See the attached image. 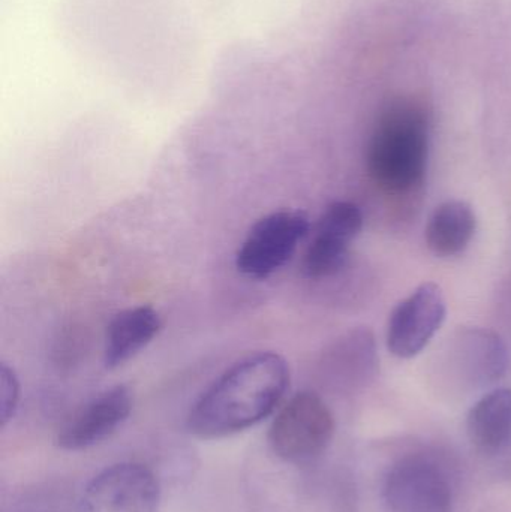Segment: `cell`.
I'll return each instance as SVG.
<instances>
[{"mask_svg": "<svg viewBox=\"0 0 511 512\" xmlns=\"http://www.w3.org/2000/svg\"><path fill=\"white\" fill-rule=\"evenodd\" d=\"M161 499V483L152 469L141 463H116L87 483L78 512H158Z\"/></svg>", "mask_w": 511, "mask_h": 512, "instance_id": "obj_6", "label": "cell"}, {"mask_svg": "<svg viewBox=\"0 0 511 512\" xmlns=\"http://www.w3.org/2000/svg\"><path fill=\"white\" fill-rule=\"evenodd\" d=\"M335 417L314 391H300L287 400L270 424V450L293 465L314 462L332 444Z\"/></svg>", "mask_w": 511, "mask_h": 512, "instance_id": "obj_3", "label": "cell"}, {"mask_svg": "<svg viewBox=\"0 0 511 512\" xmlns=\"http://www.w3.org/2000/svg\"><path fill=\"white\" fill-rule=\"evenodd\" d=\"M383 499L389 512H453L449 474L434 457L407 453L384 475Z\"/></svg>", "mask_w": 511, "mask_h": 512, "instance_id": "obj_4", "label": "cell"}, {"mask_svg": "<svg viewBox=\"0 0 511 512\" xmlns=\"http://www.w3.org/2000/svg\"><path fill=\"white\" fill-rule=\"evenodd\" d=\"M476 228V213L470 204L461 200L446 201L429 218L426 243L432 254L450 258L468 248Z\"/></svg>", "mask_w": 511, "mask_h": 512, "instance_id": "obj_13", "label": "cell"}, {"mask_svg": "<svg viewBox=\"0 0 511 512\" xmlns=\"http://www.w3.org/2000/svg\"><path fill=\"white\" fill-rule=\"evenodd\" d=\"M20 403V381L8 364L0 366V426L5 427L17 414Z\"/></svg>", "mask_w": 511, "mask_h": 512, "instance_id": "obj_15", "label": "cell"}, {"mask_svg": "<svg viewBox=\"0 0 511 512\" xmlns=\"http://www.w3.org/2000/svg\"><path fill=\"white\" fill-rule=\"evenodd\" d=\"M290 387V366L278 352L246 355L198 396L186 418L191 435L206 441L239 435L273 414Z\"/></svg>", "mask_w": 511, "mask_h": 512, "instance_id": "obj_1", "label": "cell"}, {"mask_svg": "<svg viewBox=\"0 0 511 512\" xmlns=\"http://www.w3.org/2000/svg\"><path fill=\"white\" fill-rule=\"evenodd\" d=\"M446 315V298L440 286L434 282L422 283L390 315L387 348L404 360L416 357L434 339Z\"/></svg>", "mask_w": 511, "mask_h": 512, "instance_id": "obj_7", "label": "cell"}, {"mask_svg": "<svg viewBox=\"0 0 511 512\" xmlns=\"http://www.w3.org/2000/svg\"><path fill=\"white\" fill-rule=\"evenodd\" d=\"M309 228L308 216L293 210H278L258 219L237 251V270L251 279H267L293 258Z\"/></svg>", "mask_w": 511, "mask_h": 512, "instance_id": "obj_5", "label": "cell"}, {"mask_svg": "<svg viewBox=\"0 0 511 512\" xmlns=\"http://www.w3.org/2000/svg\"><path fill=\"white\" fill-rule=\"evenodd\" d=\"M134 396L126 385H114L93 397L57 435V447L80 451L95 447L113 436L128 420Z\"/></svg>", "mask_w": 511, "mask_h": 512, "instance_id": "obj_9", "label": "cell"}, {"mask_svg": "<svg viewBox=\"0 0 511 512\" xmlns=\"http://www.w3.org/2000/svg\"><path fill=\"white\" fill-rule=\"evenodd\" d=\"M450 343V367L464 384L488 387L509 369V351L500 334L485 328H465Z\"/></svg>", "mask_w": 511, "mask_h": 512, "instance_id": "obj_10", "label": "cell"}, {"mask_svg": "<svg viewBox=\"0 0 511 512\" xmlns=\"http://www.w3.org/2000/svg\"><path fill=\"white\" fill-rule=\"evenodd\" d=\"M363 227L362 210L350 201L327 206L318 221L314 239L302 259V274L308 279H326L344 268L351 243Z\"/></svg>", "mask_w": 511, "mask_h": 512, "instance_id": "obj_8", "label": "cell"}, {"mask_svg": "<svg viewBox=\"0 0 511 512\" xmlns=\"http://www.w3.org/2000/svg\"><path fill=\"white\" fill-rule=\"evenodd\" d=\"M330 360L351 385H363L377 372L378 355L374 334L368 328L350 331L330 351Z\"/></svg>", "mask_w": 511, "mask_h": 512, "instance_id": "obj_14", "label": "cell"}, {"mask_svg": "<svg viewBox=\"0 0 511 512\" xmlns=\"http://www.w3.org/2000/svg\"><path fill=\"white\" fill-rule=\"evenodd\" d=\"M162 330V319L153 307H128L111 319L105 333L104 364L117 369L140 354Z\"/></svg>", "mask_w": 511, "mask_h": 512, "instance_id": "obj_11", "label": "cell"}, {"mask_svg": "<svg viewBox=\"0 0 511 512\" xmlns=\"http://www.w3.org/2000/svg\"><path fill=\"white\" fill-rule=\"evenodd\" d=\"M467 435L471 445L483 456H503L510 450V388H495L477 400L468 412Z\"/></svg>", "mask_w": 511, "mask_h": 512, "instance_id": "obj_12", "label": "cell"}, {"mask_svg": "<svg viewBox=\"0 0 511 512\" xmlns=\"http://www.w3.org/2000/svg\"><path fill=\"white\" fill-rule=\"evenodd\" d=\"M429 116L423 105L396 101L381 114L366 152L372 182L390 195H407L425 182L429 159Z\"/></svg>", "mask_w": 511, "mask_h": 512, "instance_id": "obj_2", "label": "cell"}]
</instances>
